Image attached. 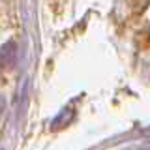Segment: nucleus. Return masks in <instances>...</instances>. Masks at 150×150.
Wrapping results in <instances>:
<instances>
[{"label":"nucleus","mask_w":150,"mask_h":150,"mask_svg":"<svg viewBox=\"0 0 150 150\" xmlns=\"http://www.w3.org/2000/svg\"><path fill=\"white\" fill-rule=\"evenodd\" d=\"M17 62V45L13 41H8L0 49V66L6 69H11Z\"/></svg>","instance_id":"f257e3e1"}]
</instances>
